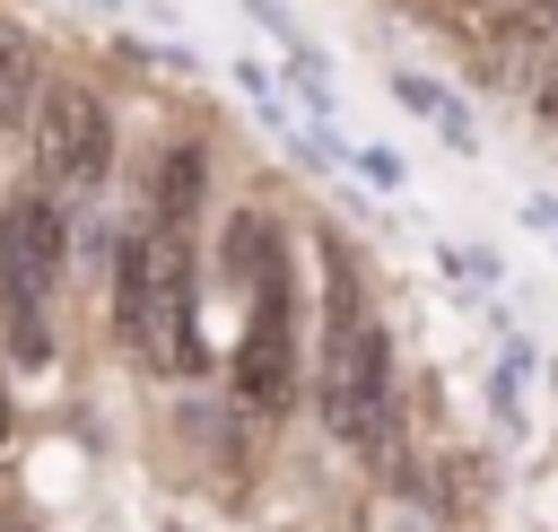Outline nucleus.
I'll list each match as a JSON object with an SVG mask.
<instances>
[{
	"label": "nucleus",
	"instance_id": "nucleus-1",
	"mask_svg": "<svg viewBox=\"0 0 558 532\" xmlns=\"http://www.w3.org/2000/svg\"><path fill=\"white\" fill-rule=\"evenodd\" d=\"M323 427L349 454H392L401 436V401H392V331L366 314L357 262L340 253V235H323Z\"/></svg>",
	"mask_w": 558,
	"mask_h": 532
},
{
	"label": "nucleus",
	"instance_id": "nucleus-9",
	"mask_svg": "<svg viewBox=\"0 0 558 532\" xmlns=\"http://www.w3.org/2000/svg\"><path fill=\"white\" fill-rule=\"evenodd\" d=\"M0 358H9V349H0ZM0 445H9V384H0Z\"/></svg>",
	"mask_w": 558,
	"mask_h": 532
},
{
	"label": "nucleus",
	"instance_id": "nucleus-3",
	"mask_svg": "<svg viewBox=\"0 0 558 532\" xmlns=\"http://www.w3.org/2000/svg\"><path fill=\"white\" fill-rule=\"evenodd\" d=\"M296 375H305V297H296L288 235H279V253L253 279V323H244V349H235V410L279 419L296 401Z\"/></svg>",
	"mask_w": 558,
	"mask_h": 532
},
{
	"label": "nucleus",
	"instance_id": "nucleus-7",
	"mask_svg": "<svg viewBox=\"0 0 558 532\" xmlns=\"http://www.w3.org/2000/svg\"><path fill=\"white\" fill-rule=\"evenodd\" d=\"M392 96H401L410 113H427V122H436V131H445L453 148H471V113H462V105H453V96H445L436 78H418V70H401V78H392Z\"/></svg>",
	"mask_w": 558,
	"mask_h": 532
},
{
	"label": "nucleus",
	"instance_id": "nucleus-4",
	"mask_svg": "<svg viewBox=\"0 0 558 532\" xmlns=\"http://www.w3.org/2000/svg\"><path fill=\"white\" fill-rule=\"evenodd\" d=\"M35 166H44L52 192L96 201L113 183V105L96 87H78V78L44 87V105H35Z\"/></svg>",
	"mask_w": 558,
	"mask_h": 532
},
{
	"label": "nucleus",
	"instance_id": "nucleus-6",
	"mask_svg": "<svg viewBox=\"0 0 558 532\" xmlns=\"http://www.w3.org/2000/svg\"><path fill=\"white\" fill-rule=\"evenodd\" d=\"M201 201H209V157H201V140H174V148L157 157L148 218H157V227H201Z\"/></svg>",
	"mask_w": 558,
	"mask_h": 532
},
{
	"label": "nucleus",
	"instance_id": "nucleus-5",
	"mask_svg": "<svg viewBox=\"0 0 558 532\" xmlns=\"http://www.w3.org/2000/svg\"><path fill=\"white\" fill-rule=\"evenodd\" d=\"M70 270V218H61V192L52 183H26L0 201V288H26V297H52Z\"/></svg>",
	"mask_w": 558,
	"mask_h": 532
},
{
	"label": "nucleus",
	"instance_id": "nucleus-2",
	"mask_svg": "<svg viewBox=\"0 0 558 532\" xmlns=\"http://www.w3.org/2000/svg\"><path fill=\"white\" fill-rule=\"evenodd\" d=\"M192 227H131L113 253V331L140 366L157 375H192Z\"/></svg>",
	"mask_w": 558,
	"mask_h": 532
},
{
	"label": "nucleus",
	"instance_id": "nucleus-8",
	"mask_svg": "<svg viewBox=\"0 0 558 532\" xmlns=\"http://www.w3.org/2000/svg\"><path fill=\"white\" fill-rule=\"evenodd\" d=\"M35 105H44V87H35L26 52H17V44H0V131H17V122H26Z\"/></svg>",
	"mask_w": 558,
	"mask_h": 532
}]
</instances>
